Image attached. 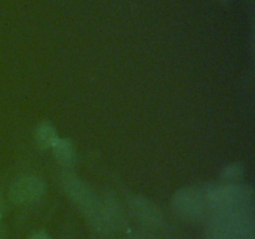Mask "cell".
<instances>
[{
  "instance_id": "cell-6",
  "label": "cell",
  "mask_w": 255,
  "mask_h": 239,
  "mask_svg": "<svg viewBox=\"0 0 255 239\" xmlns=\"http://www.w3.org/2000/svg\"><path fill=\"white\" fill-rule=\"evenodd\" d=\"M129 212L143 224L158 228L163 224L164 218L156 204L142 196H132L128 199Z\"/></svg>"
},
{
  "instance_id": "cell-11",
  "label": "cell",
  "mask_w": 255,
  "mask_h": 239,
  "mask_svg": "<svg viewBox=\"0 0 255 239\" xmlns=\"http://www.w3.org/2000/svg\"><path fill=\"white\" fill-rule=\"evenodd\" d=\"M27 239H52L46 232H36L32 236H30Z\"/></svg>"
},
{
  "instance_id": "cell-2",
  "label": "cell",
  "mask_w": 255,
  "mask_h": 239,
  "mask_svg": "<svg viewBox=\"0 0 255 239\" xmlns=\"http://www.w3.org/2000/svg\"><path fill=\"white\" fill-rule=\"evenodd\" d=\"M64 188L95 231L102 234L111 233L109 222L105 217L102 202L92 193L85 182L75 176H66L64 178Z\"/></svg>"
},
{
  "instance_id": "cell-1",
  "label": "cell",
  "mask_w": 255,
  "mask_h": 239,
  "mask_svg": "<svg viewBox=\"0 0 255 239\" xmlns=\"http://www.w3.org/2000/svg\"><path fill=\"white\" fill-rule=\"evenodd\" d=\"M254 231L251 208L212 213L207 222V232L213 239H251Z\"/></svg>"
},
{
  "instance_id": "cell-10",
  "label": "cell",
  "mask_w": 255,
  "mask_h": 239,
  "mask_svg": "<svg viewBox=\"0 0 255 239\" xmlns=\"http://www.w3.org/2000/svg\"><path fill=\"white\" fill-rule=\"evenodd\" d=\"M242 167L239 164H231V166L226 167L222 172V178L224 179H228V181H233V179L239 178L242 176Z\"/></svg>"
},
{
  "instance_id": "cell-13",
  "label": "cell",
  "mask_w": 255,
  "mask_h": 239,
  "mask_svg": "<svg viewBox=\"0 0 255 239\" xmlns=\"http://www.w3.org/2000/svg\"><path fill=\"white\" fill-rule=\"evenodd\" d=\"M5 234H6V229H5L4 224L0 223V239H4Z\"/></svg>"
},
{
  "instance_id": "cell-9",
  "label": "cell",
  "mask_w": 255,
  "mask_h": 239,
  "mask_svg": "<svg viewBox=\"0 0 255 239\" xmlns=\"http://www.w3.org/2000/svg\"><path fill=\"white\" fill-rule=\"evenodd\" d=\"M57 134L55 128L47 122H42L36 127V141L44 147H52L57 141Z\"/></svg>"
},
{
  "instance_id": "cell-3",
  "label": "cell",
  "mask_w": 255,
  "mask_h": 239,
  "mask_svg": "<svg viewBox=\"0 0 255 239\" xmlns=\"http://www.w3.org/2000/svg\"><path fill=\"white\" fill-rule=\"evenodd\" d=\"M207 208L212 213L251 208L252 191L239 184H214L203 189Z\"/></svg>"
},
{
  "instance_id": "cell-4",
  "label": "cell",
  "mask_w": 255,
  "mask_h": 239,
  "mask_svg": "<svg viewBox=\"0 0 255 239\" xmlns=\"http://www.w3.org/2000/svg\"><path fill=\"white\" fill-rule=\"evenodd\" d=\"M174 212L187 222H198L208 211L203 189L184 188L177 192L172 199Z\"/></svg>"
},
{
  "instance_id": "cell-8",
  "label": "cell",
  "mask_w": 255,
  "mask_h": 239,
  "mask_svg": "<svg viewBox=\"0 0 255 239\" xmlns=\"http://www.w3.org/2000/svg\"><path fill=\"white\" fill-rule=\"evenodd\" d=\"M51 148L54 149L55 157L57 158V161L61 162V163L70 164L74 161V147H72L71 143H70L69 141H66V139L57 138V141L55 142V144Z\"/></svg>"
},
{
  "instance_id": "cell-7",
  "label": "cell",
  "mask_w": 255,
  "mask_h": 239,
  "mask_svg": "<svg viewBox=\"0 0 255 239\" xmlns=\"http://www.w3.org/2000/svg\"><path fill=\"white\" fill-rule=\"evenodd\" d=\"M101 202L102 207H104L105 217H106L107 222H109L111 231L114 232L121 229L125 224V214L119 202L115 201L114 198H110V197H106Z\"/></svg>"
},
{
  "instance_id": "cell-12",
  "label": "cell",
  "mask_w": 255,
  "mask_h": 239,
  "mask_svg": "<svg viewBox=\"0 0 255 239\" xmlns=\"http://www.w3.org/2000/svg\"><path fill=\"white\" fill-rule=\"evenodd\" d=\"M5 207H6V204H5V198H4V196H2V194L0 193V218H1V217L4 216Z\"/></svg>"
},
{
  "instance_id": "cell-5",
  "label": "cell",
  "mask_w": 255,
  "mask_h": 239,
  "mask_svg": "<svg viewBox=\"0 0 255 239\" xmlns=\"http://www.w3.org/2000/svg\"><path fill=\"white\" fill-rule=\"evenodd\" d=\"M45 187L35 176H21L15 179L9 189V198L15 204H30L44 196Z\"/></svg>"
}]
</instances>
